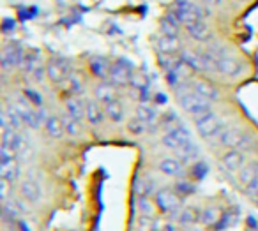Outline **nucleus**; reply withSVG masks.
Instances as JSON below:
<instances>
[{"mask_svg":"<svg viewBox=\"0 0 258 231\" xmlns=\"http://www.w3.org/2000/svg\"><path fill=\"white\" fill-rule=\"evenodd\" d=\"M177 101H179V106L193 118L212 110L211 101L204 99L202 96H198L197 92L191 90V82H187L186 85L182 83V85L177 89Z\"/></svg>","mask_w":258,"mask_h":231,"instance_id":"obj_1","label":"nucleus"},{"mask_svg":"<svg viewBox=\"0 0 258 231\" xmlns=\"http://www.w3.org/2000/svg\"><path fill=\"white\" fill-rule=\"evenodd\" d=\"M172 11L175 13L179 22L184 23V27L193 22H198V20H207L211 16V11L205 6L198 4L197 0H175L172 6Z\"/></svg>","mask_w":258,"mask_h":231,"instance_id":"obj_2","label":"nucleus"},{"mask_svg":"<svg viewBox=\"0 0 258 231\" xmlns=\"http://www.w3.org/2000/svg\"><path fill=\"white\" fill-rule=\"evenodd\" d=\"M193 120H195V127H197L198 134H200L204 139H211V141L218 138V136L221 134L223 129L228 125L226 124V118L219 117L214 110L198 115V117H195Z\"/></svg>","mask_w":258,"mask_h":231,"instance_id":"obj_3","label":"nucleus"},{"mask_svg":"<svg viewBox=\"0 0 258 231\" xmlns=\"http://www.w3.org/2000/svg\"><path fill=\"white\" fill-rule=\"evenodd\" d=\"M154 203L158 206L159 212L163 213H172L177 215L180 212V196L175 191H170V189H159L154 194Z\"/></svg>","mask_w":258,"mask_h":231,"instance_id":"obj_4","label":"nucleus"},{"mask_svg":"<svg viewBox=\"0 0 258 231\" xmlns=\"http://www.w3.org/2000/svg\"><path fill=\"white\" fill-rule=\"evenodd\" d=\"M108 80L115 87L131 85V80H133V65H131V62L125 60V58H118L117 62H113Z\"/></svg>","mask_w":258,"mask_h":231,"instance_id":"obj_5","label":"nucleus"},{"mask_svg":"<svg viewBox=\"0 0 258 231\" xmlns=\"http://www.w3.org/2000/svg\"><path fill=\"white\" fill-rule=\"evenodd\" d=\"M161 141H163V145H165L166 148L175 150V152H177V150H180L184 145H186V143L193 141V139H191L189 131H187L182 124H179V125H175V127L168 129V131L165 132V136L161 138Z\"/></svg>","mask_w":258,"mask_h":231,"instance_id":"obj_6","label":"nucleus"},{"mask_svg":"<svg viewBox=\"0 0 258 231\" xmlns=\"http://www.w3.org/2000/svg\"><path fill=\"white\" fill-rule=\"evenodd\" d=\"M25 55L27 53L20 46H6L4 51H2V57H0L2 69H4V71H11V69H15V67L22 69Z\"/></svg>","mask_w":258,"mask_h":231,"instance_id":"obj_7","label":"nucleus"},{"mask_svg":"<svg viewBox=\"0 0 258 231\" xmlns=\"http://www.w3.org/2000/svg\"><path fill=\"white\" fill-rule=\"evenodd\" d=\"M244 138V132L240 131L239 127H233V125H226L225 129L221 131V134L216 138V141L219 143L221 146L230 150H237Z\"/></svg>","mask_w":258,"mask_h":231,"instance_id":"obj_8","label":"nucleus"},{"mask_svg":"<svg viewBox=\"0 0 258 231\" xmlns=\"http://www.w3.org/2000/svg\"><path fill=\"white\" fill-rule=\"evenodd\" d=\"M221 164L223 168H226L232 173H235V171L239 173L244 168V164H246V153L242 150H228V152L223 153Z\"/></svg>","mask_w":258,"mask_h":231,"instance_id":"obj_9","label":"nucleus"},{"mask_svg":"<svg viewBox=\"0 0 258 231\" xmlns=\"http://www.w3.org/2000/svg\"><path fill=\"white\" fill-rule=\"evenodd\" d=\"M179 57L191 71L195 72H207V65H205V60H204V55L198 53L195 50H180L179 51Z\"/></svg>","mask_w":258,"mask_h":231,"instance_id":"obj_10","label":"nucleus"},{"mask_svg":"<svg viewBox=\"0 0 258 231\" xmlns=\"http://www.w3.org/2000/svg\"><path fill=\"white\" fill-rule=\"evenodd\" d=\"M191 90L197 92L198 96H202L204 99L211 101V103H216V101H219V97H221L219 90L216 89L212 83L205 82V80H191Z\"/></svg>","mask_w":258,"mask_h":231,"instance_id":"obj_11","label":"nucleus"},{"mask_svg":"<svg viewBox=\"0 0 258 231\" xmlns=\"http://www.w3.org/2000/svg\"><path fill=\"white\" fill-rule=\"evenodd\" d=\"M46 72H48V80L51 83H62L68 78V72H69L68 62L62 60V58H57V60L53 58L51 62H48Z\"/></svg>","mask_w":258,"mask_h":231,"instance_id":"obj_12","label":"nucleus"},{"mask_svg":"<svg viewBox=\"0 0 258 231\" xmlns=\"http://www.w3.org/2000/svg\"><path fill=\"white\" fill-rule=\"evenodd\" d=\"M186 32L189 34V37H193L198 43H207V41L212 39V32L209 29V25L205 23V20H198V22H193L189 25L184 27Z\"/></svg>","mask_w":258,"mask_h":231,"instance_id":"obj_13","label":"nucleus"},{"mask_svg":"<svg viewBox=\"0 0 258 231\" xmlns=\"http://www.w3.org/2000/svg\"><path fill=\"white\" fill-rule=\"evenodd\" d=\"M20 194H22V198L25 201L37 203L41 199V196H43V191H41V185L34 178H25L20 184Z\"/></svg>","mask_w":258,"mask_h":231,"instance_id":"obj_14","label":"nucleus"},{"mask_svg":"<svg viewBox=\"0 0 258 231\" xmlns=\"http://www.w3.org/2000/svg\"><path fill=\"white\" fill-rule=\"evenodd\" d=\"M158 170L166 177H180L184 173V163L179 157H165L158 163Z\"/></svg>","mask_w":258,"mask_h":231,"instance_id":"obj_15","label":"nucleus"},{"mask_svg":"<svg viewBox=\"0 0 258 231\" xmlns=\"http://www.w3.org/2000/svg\"><path fill=\"white\" fill-rule=\"evenodd\" d=\"M180 25L182 23L179 22V18L175 16V13L170 9L166 13V16L161 20L159 23V30H161V36H168V37H179L180 34Z\"/></svg>","mask_w":258,"mask_h":231,"instance_id":"obj_16","label":"nucleus"},{"mask_svg":"<svg viewBox=\"0 0 258 231\" xmlns=\"http://www.w3.org/2000/svg\"><path fill=\"white\" fill-rule=\"evenodd\" d=\"M85 117L90 125L97 127V125H101L104 122L106 111H104V108H101L99 101H89V103L85 104Z\"/></svg>","mask_w":258,"mask_h":231,"instance_id":"obj_17","label":"nucleus"},{"mask_svg":"<svg viewBox=\"0 0 258 231\" xmlns=\"http://www.w3.org/2000/svg\"><path fill=\"white\" fill-rule=\"evenodd\" d=\"M89 67L92 71V74L99 80H108L110 78V71H111V62L104 57H94L90 58Z\"/></svg>","mask_w":258,"mask_h":231,"instance_id":"obj_18","label":"nucleus"},{"mask_svg":"<svg viewBox=\"0 0 258 231\" xmlns=\"http://www.w3.org/2000/svg\"><path fill=\"white\" fill-rule=\"evenodd\" d=\"M0 120H2V129L11 127V129H15V131H20L22 125H25L22 120V117H20V113L15 110V106L4 108V111H2V115H0Z\"/></svg>","mask_w":258,"mask_h":231,"instance_id":"obj_19","label":"nucleus"},{"mask_svg":"<svg viewBox=\"0 0 258 231\" xmlns=\"http://www.w3.org/2000/svg\"><path fill=\"white\" fill-rule=\"evenodd\" d=\"M240 69H242L240 62L235 60V58H232V57L219 58L218 64H216V72L225 74V76H237L240 72Z\"/></svg>","mask_w":258,"mask_h":231,"instance_id":"obj_20","label":"nucleus"},{"mask_svg":"<svg viewBox=\"0 0 258 231\" xmlns=\"http://www.w3.org/2000/svg\"><path fill=\"white\" fill-rule=\"evenodd\" d=\"M159 55H175L180 51V41L179 37H168V36H159L156 41Z\"/></svg>","mask_w":258,"mask_h":231,"instance_id":"obj_21","label":"nucleus"},{"mask_svg":"<svg viewBox=\"0 0 258 231\" xmlns=\"http://www.w3.org/2000/svg\"><path fill=\"white\" fill-rule=\"evenodd\" d=\"M117 87L113 85V83L110 82H103L99 83V85L96 87V90H94V94H96V101H99V103L103 104H108L111 103V101H117Z\"/></svg>","mask_w":258,"mask_h":231,"instance_id":"obj_22","label":"nucleus"},{"mask_svg":"<svg viewBox=\"0 0 258 231\" xmlns=\"http://www.w3.org/2000/svg\"><path fill=\"white\" fill-rule=\"evenodd\" d=\"M256 177H258V161H251V163L244 164V168L239 171V175H237V180H239L240 185L246 187V185L249 184L251 180H254Z\"/></svg>","mask_w":258,"mask_h":231,"instance_id":"obj_23","label":"nucleus"},{"mask_svg":"<svg viewBox=\"0 0 258 231\" xmlns=\"http://www.w3.org/2000/svg\"><path fill=\"white\" fill-rule=\"evenodd\" d=\"M44 127H46V132L53 139L64 138L66 129H64V122H62V118L53 117V115H51V117H48V120H46V124H44Z\"/></svg>","mask_w":258,"mask_h":231,"instance_id":"obj_24","label":"nucleus"},{"mask_svg":"<svg viewBox=\"0 0 258 231\" xmlns=\"http://www.w3.org/2000/svg\"><path fill=\"white\" fill-rule=\"evenodd\" d=\"M135 117H138L140 120H144L145 124H154L156 118H158V110H156L154 106H151V104L147 103H142L140 106L137 108V111H135Z\"/></svg>","mask_w":258,"mask_h":231,"instance_id":"obj_25","label":"nucleus"},{"mask_svg":"<svg viewBox=\"0 0 258 231\" xmlns=\"http://www.w3.org/2000/svg\"><path fill=\"white\" fill-rule=\"evenodd\" d=\"M0 175L8 182H15L20 177V164L16 161H9V163H0Z\"/></svg>","mask_w":258,"mask_h":231,"instance_id":"obj_26","label":"nucleus"},{"mask_svg":"<svg viewBox=\"0 0 258 231\" xmlns=\"http://www.w3.org/2000/svg\"><path fill=\"white\" fill-rule=\"evenodd\" d=\"M66 111H68L69 117H73L75 120L82 122L85 118V106L80 99H68L66 103Z\"/></svg>","mask_w":258,"mask_h":231,"instance_id":"obj_27","label":"nucleus"},{"mask_svg":"<svg viewBox=\"0 0 258 231\" xmlns=\"http://www.w3.org/2000/svg\"><path fill=\"white\" fill-rule=\"evenodd\" d=\"M104 111H106V117L115 124L124 120V106L118 101H111V103L104 104Z\"/></svg>","mask_w":258,"mask_h":231,"instance_id":"obj_28","label":"nucleus"},{"mask_svg":"<svg viewBox=\"0 0 258 231\" xmlns=\"http://www.w3.org/2000/svg\"><path fill=\"white\" fill-rule=\"evenodd\" d=\"M198 156H200V148H198L193 141L186 143L182 148L177 150V157H179L182 163H191V161H197Z\"/></svg>","mask_w":258,"mask_h":231,"instance_id":"obj_29","label":"nucleus"},{"mask_svg":"<svg viewBox=\"0 0 258 231\" xmlns=\"http://www.w3.org/2000/svg\"><path fill=\"white\" fill-rule=\"evenodd\" d=\"M43 65V62H41V57L39 53H36V51H29V53L25 55V60H23V65L22 69L27 72V74L32 76L34 72L37 71V69Z\"/></svg>","mask_w":258,"mask_h":231,"instance_id":"obj_30","label":"nucleus"},{"mask_svg":"<svg viewBox=\"0 0 258 231\" xmlns=\"http://www.w3.org/2000/svg\"><path fill=\"white\" fill-rule=\"evenodd\" d=\"M219 219H221V213H219L218 208L209 206L204 212H200V222L204 224V226H216V224L219 222Z\"/></svg>","mask_w":258,"mask_h":231,"instance_id":"obj_31","label":"nucleus"},{"mask_svg":"<svg viewBox=\"0 0 258 231\" xmlns=\"http://www.w3.org/2000/svg\"><path fill=\"white\" fill-rule=\"evenodd\" d=\"M177 219H179V222L182 224V226H191V224L200 220V213L195 208H182L177 213Z\"/></svg>","mask_w":258,"mask_h":231,"instance_id":"obj_32","label":"nucleus"},{"mask_svg":"<svg viewBox=\"0 0 258 231\" xmlns=\"http://www.w3.org/2000/svg\"><path fill=\"white\" fill-rule=\"evenodd\" d=\"M154 205L156 203H152L147 196H140V199H138V208H140L142 217H152L154 215V210L158 208V206H154Z\"/></svg>","mask_w":258,"mask_h":231,"instance_id":"obj_33","label":"nucleus"},{"mask_svg":"<svg viewBox=\"0 0 258 231\" xmlns=\"http://www.w3.org/2000/svg\"><path fill=\"white\" fill-rule=\"evenodd\" d=\"M62 122H64V129H66V134L69 136H78L80 131H82V127H80V122L75 120L73 117H69L68 113L62 117Z\"/></svg>","mask_w":258,"mask_h":231,"instance_id":"obj_34","label":"nucleus"},{"mask_svg":"<svg viewBox=\"0 0 258 231\" xmlns=\"http://www.w3.org/2000/svg\"><path fill=\"white\" fill-rule=\"evenodd\" d=\"M149 129V124H145L144 120H140L138 117L131 118V120L127 122V131L131 132V134H142V132H145Z\"/></svg>","mask_w":258,"mask_h":231,"instance_id":"obj_35","label":"nucleus"},{"mask_svg":"<svg viewBox=\"0 0 258 231\" xmlns=\"http://www.w3.org/2000/svg\"><path fill=\"white\" fill-rule=\"evenodd\" d=\"M173 191H175L180 198H182V196H191L195 192V184H191V182H187V180H179L175 184V187H173Z\"/></svg>","mask_w":258,"mask_h":231,"instance_id":"obj_36","label":"nucleus"},{"mask_svg":"<svg viewBox=\"0 0 258 231\" xmlns=\"http://www.w3.org/2000/svg\"><path fill=\"white\" fill-rule=\"evenodd\" d=\"M23 96L29 99V103L32 104V106H36V108H41L43 106V97L39 96V92H36V90H32V89H25L23 90Z\"/></svg>","mask_w":258,"mask_h":231,"instance_id":"obj_37","label":"nucleus"},{"mask_svg":"<svg viewBox=\"0 0 258 231\" xmlns=\"http://www.w3.org/2000/svg\"><path fill=\"white\" fill-rule=\"evenodd\" d=\"M191 175H193L195 180H202V178L207 175V164L205 163H195L193 166H191Z\"/></svg>","mask_w":258,"mask_h":231,"instance_id":"obj_38","label":"nucleus"},{"mask_svg":"<svg viewBox=\"0 0 258 231\" xmlns=\"http://www.w3.org/2000/svg\"><path fill=\"white\" fill-rule=\"evenodd\" d=\"M244 191H246V194L249 196L251 199H254V201H256V199H258V177L254 178V180H251L249 184L244 187Z\"/></svg>","mask_w":258,"mask_h":231,"instance_id":"obj_39","label":"nucleus"},{"mask_svg":"<svg viewBox=\"0 0 258 231\" xmlns=\"http://www.w3.org/2000/svg\"><path fill=\"white\" fill-rule=\"evenodd\" d=\"M9 189H11V182H8V180H0V192H2V201H8V198H9Z\"/></svg>","mask_w":258,"mask_h":231,"instance_id":"obj_40","label":"nucleus"},{"mask_svg":"<svg viewBox=\"0 0 258 231\" xmlns=\"http://www.w3.org/2000/svg\"><path fill=\"white\" fill-rule=\"evenodd\" d=\"M69 87H71V92H80L82 87H83V83L78 76H71V78H69Z\"/></svg>","mask_w":258,"mask_h":231,"instance_id":"obj_41","label":"nucleus"},{"mask_svg":"<svg viewBox=\"0 0 258 231\" xmlns=\"http://www.w3.org/2000/svg\"><path fill=\"white\" fill-rule=\"evenodd\" d=\"M44 76H48V72H46V67H44V65H41L39 69H37L36 72H34L32 74V78L36 80V82H43V78Z\"/></svg>","mask_w":258,"mask_h":231,"instance_id":"obj_42","label":"nucleus"},{"mask_svg":"<svg viewBox=\"0 0 258 231\" xmlns=\"http://www.w3.org/2000/svg\"><path fill=\"white\" fill-rule=\"evenodd\" d=\"M163 231H179V229H177V226H175V224H172V222H166L165 226H163Z\"/></svg>","mask_w":258,"mask_h":231,"instance_id":"obj_43","label":"nucleus"},{"mask_svg":"<svg viewBox=\"0 0 258 231\" xmlns=\"http://www.w3.org/2000/svg\"><path fill=\"white\" fill-rule=\"evenodd\" d=\"M198 2H204V4H211V6L221 4V0H198Z\"/></svg>","mask_w":258,"mask_h":231,"instance_id":"obj_44","label":"nucleus"}]
</instances>
